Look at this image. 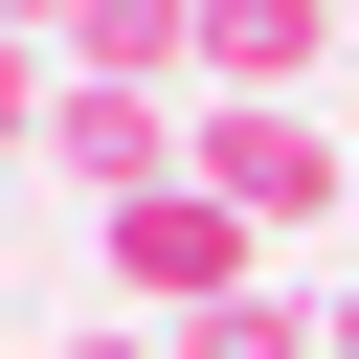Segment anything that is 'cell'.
I'll use <instances>...</instances> for the list:
<instances>
[{"label":"cell","instance_id":"6da1fadb","mask_svg":"<svg viewBox=\"0 0 359 359\" xmlns=\"http://www.w3.org/2000/svg\"><path fill=\"white\" fill-rule=\"evenodd\" d=\"M224 292H269V247L224 224V180H157V202H112V314H157V337H202Z\"/></svg>","mask_w":359,"mask_h":359},{"label":"cell","instance_id":"52a82bcc","mask_svg":"<svg viewBox=\"0 0 359 359\" xmlns=\"http://www.w3.org/2000/svg\"><path fill=\"white\" fill-rule=\"evenodd\" d=\"M0 22H22V45H67V0H0Z\"/></svg>","mask_w":359,"mask_h":359},{"label":"cell","instance_id":"3957f363","mask_svg":"<svg viewBox=\"0 0 359 359\" xmlns=\"http://www.w3.org/2000/svg\"><path fill=\"white\" fill-rule=\"evenodd\" d=\"M337 0H202V112H314Z\"/></svg>","mask_w":359,"mask_h":359},{"label":"cell","instance_id":"277c9868","mask_svg":"<svg viewBox=\"0 0 359 359\" xmlns=\"http://www.w3.org/2000/svg\"><path fill=\"white\" fill-rule=\"evenodd\" d=\"M180 359H337V337H314V292H224V314H202Z\"/></svg>","mask_w":359,"mask_h":359},{"label":"cell","instance_id":"7a4b0ae2","mask_svg":"<svg viewBox=\"0 0 359 359\" xmlns=\"http://www.w3.org/2000/svg\"><path fill=\"white\" fill-rule=\"evenodd\" d=\"M180 180H224V224H247V247H292V224H337V202H359V157H337L314 112H202V157H180Z\"/></svg>","mask_w":359,"mask_h":359},{"label":"cell","instance_id":"8992f818","mask_svg":"<svg viewBox=\"0 0 359 359\" xmlns=\"http://www.w3.org/2000/svg\"><path fill=\"white\" fill-rule=\"evenodd\" d=\"M45 359H180V337H157V314H90V337H45Z\"/></svg>","mask_w":359,"mask_h":359},{"label":"cell","instance_id":"5b68a950","mask_svg":"<svg viewBox=\"0 0 359 359\" xmlns=\"http://www.w3.org/2000/svg\"><path fill=\"white\" fill-rule=\"evenodd\" d=\"M45 112H67V45H22V22H0V157H45Z\"/></svg>","mask_w":359,"mask_h":359}]
</instances>
